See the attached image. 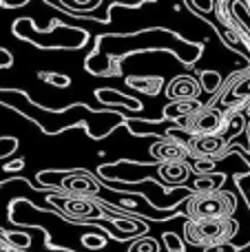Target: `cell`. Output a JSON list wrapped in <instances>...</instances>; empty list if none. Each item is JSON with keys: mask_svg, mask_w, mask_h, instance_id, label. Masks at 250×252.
<instances>
[{"mask_svg": "<svg viewBox=\"0 0 250 252\" xmlns=\"http://www.w3.org/2000/svg\"><path fill=\"white\" fill-rule=\"evenodd\" d=\"M69 213H73V215H97L93 206H89V204H78V201H75V204L71 201V204H69Z\"/></svg>", "mask_w": 250, "mask_h": 252, "instance_id": "9", "label": "cell"}, {"mask_svg": "<svg viewBox=\"0 0 250 252\" xmlns=\"http://www.w3.org/2000/svg\"><path fill=\"white\" fill-rule=\"evenodd\" d=\"M11 53H9L7 51V49H0V69H2V66H4V69H7V66H11Z\"/></svg>", "mask_w": 250, "mask_h": 252, "instance_id": "13", "label": "cell"}, {"mask_svg": "<svg viewBox=\"0 0 250 252\" xmlns=\"http://www.w3.org/2000/svg\"><path fill=\"white\" fill-rule=\"evenodd\" d=\"M173 106H177V109L175 111H166V118H175V115L190 113V111H193L195 106H199V104H195V102H188V104H173Z\"/></svg>", "mask_w": 250, "mask_h": 252, "instance_id": "10", "label": "cell"}, {"mask_svg": "<svg viewBox=\"0 0 250 252\" xmlns=\"http://www.w3.org/2000/svg\"><path fill=\"white\" fill-rule=\"evenodd\" d=\"M221 146H224V139L221 137H202L195 142V148H197L199 153H208V155L217 153Z\"/></svg>", "mask_w": 250, "mask_h": 252, "instance_id": "6", "label": "cell"}, {"mask_svg": "<svg viewBox=\"0 0 250 252\" xmlns=\"http://www.w3.org/2000/svg\"><path fill=\"white\" fill-rule=\"evenodd\" d=\"M159 175L166 177L168 182H184V179L188 177V166L180 164V161H173V164L159 168Z\"/></svg>", "mask_w": 250, "mask_h": 252, "instance_id": "5", "label": "cell"}, {"mask_svg": "<svg viewBox=\"0 0 250 252\" xmlns=\"http://www.w3.org/2000/svg\"><path fill=\"white\" fill-rule=\"evenodd\" d=\"M47 80L56 87H66L69 84V78H64V75H47Z\"/></svg>", "mask_w": 250, "mask_h": 252, "instance_id": "14", "label": "cell"}, {"mask_svg": "<svg viewBox=\"0 0 250 252\" xmlns=\"http://www.w3.org/2000/svg\"><path fill=\"white\" fill-rule=\"evenodd\" d=\"M202 80H204V89H206V91H215L217 84H219V75L213 73V71H204Z\"/></svg>", "mask_w": 250, "mask_h": 252, "instance_id": "8", "label": "cell"}, {"mask_svg": "<svg viewBox=\"0 0 250 252\" xmlns=\"http://www.w3.org/2000/svg\"><path fill=\"white\" fill-rule=\"evenodd\" d=\"M164 241L168 244V250H171V252H184V246H182V241L177 239L175 235H171V232H168V235H164Z\"/></svg>", "mask_w": 250, "mask_h": 252, "instance_id": "11", "label": "cell"}, {"mask_svg": "<svg viewBox=\"0 0 250 252\" xmlns=\"http://www.w3.org/2000/svg\"><path fill=\"white\" fill-rule=\"evenodd\" d=\"M221 122V115L215 113V111H202L197 113L193 120H190V128L193 130H202V133H208V130H215Z\"/></svg>", "mask_w": 250, "mask_h": 252, "instance_id": "3", "label": "cell"}, {"mask_svg": "<svg viewBox=\"0 0 250 252\" xmlns=\"http://www.w3.org/2000/svg\"><path fill=\"white\" fill-rule=\"evenodd\" d=\"M153 155L171 157V159H182L186 153H184V148H180V146H155L153 148Z\"/></svg>", "mask_w": 250, "mask_h": 252, "instance_id": "7", "label": "cell"}, {"mask_svg": "<svg viewBox=\"0 0 250 252\" xmlns=\"http://www.w3.org/2000/svg\"><path fill=\"white\" fill-rule=\"evenodd\" d=\"M235 232V223L224 219H199L197 223H188V237L193 244H206V241H224Z\"/></svg>", "mask_w": 250, "mask_h": 252, "instance_id": "1", "label": "cell"}, {"mask_svg": "<svg viewBox=\"0 0 250 252\" xmlns=\"http://www.w3.org/2000/svg\"><path fill=\"white\" fill-rule=\"evenodd\" d=\"M84 246H91V248H102L104 246V239L102 237H84Z\"/></svg>", "mask_w": 250, "mask_h": 252, "instance_id": "12", "label": "cell"}, {"mask_svg": "<svg viewBox=\"0 0 250 252\" xmlns=\"http://www.w3.org/2000/svg\"><path fill=\"white\" fill-rule=\"evenodd\" d=\"M199 93V84L195 82V80L190 78H177L175 82L171 84V89H168V95L171 97H195Z\"/></svg>", "mask_w": 250, "mask_h": 252, "instance_id": "4", "label": "cell"}, {"mask_svg": "<svg viewBox=\"0 0 250 252\" xmlns=\"http://www.w3.org/2000/svg\"><path fill=\"white\" fill-rule=\"evenodd\" d=\"M16 168H22V161H13V164L7 166V170H16Z\"/></svg>", "mask_w": 250, "mask_h": 252, "instance_id": "15", "label": "cell"}, {"mask_svg": "<svg viewBox=\"0 0 250 252\" xmlns=\"http://www.w3.org/2000/svg\"><path fill=\"white\" fill-rule=\"evenodd\" d=\"M233 201H230L228 195H215V192H208V195H204L199 201H193V215H197V217L202 219H219L224 217L226 213H228L230 208H233Z\"/></svg>", "mask_w": 250, "mask_h": 252, "instance_id": "2", "label": "cell"}]
</instances>
